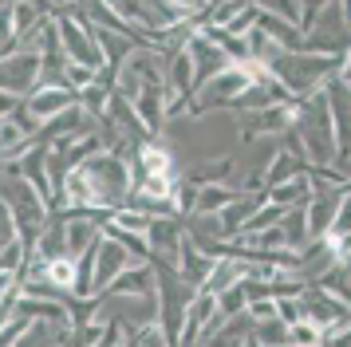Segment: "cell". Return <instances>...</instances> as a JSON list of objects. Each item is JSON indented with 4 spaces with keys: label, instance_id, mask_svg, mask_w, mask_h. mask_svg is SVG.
<instances>
[{
    "label": "cell",
    "instance_id": "1",
    "mask_svg": "<svg viewBox=\"0 0 351 347\" xmlns=\"http://www.w3.org/2000/svg\"><path fill=\"white\" fill-rule=\"evenodd\" d=\"M296 139L304 146V158L316 162V170L332 166L339 146H335V123H332V107H328V91L304 99L296 107Z\"/></svg>",
    "mask_w": 351,
    "mask_h": 347
},
{
    "label": "cell",
    "instance_id": "2",
    "mask_svg": "<svg viewBox=\"0 0 351 347\" xmlns=\"http://www.w3.org/2000/svg\"><path fill=\"white\" fill-rule=\"evenodd\" d=\"M328 107H332V123H335V146H339V166L351 158V91H343L339 83L328 87Z\"/></svg>",
    "mask_w": 351,
    "mask_h": 347
},
{
    "label": "cell",
    "instance_id": "3",
    "mask_svg": "<svg viewBox=\"0 0 351 347\" xmlns=\"http://www.w3.org/2000/svg\"><path fill=\"white\" fill-rule=\"evenodd\" d=\"M36 75H40V56L36 51H16V56L0 60V87H8V91L32 87Z\"/></svg>",
    "mask_w": 351,
    "mask_h": 347
},
{
    "label": "cell",
    "instance_id": "4",
    "mask_svg": "<svg viewBox=\"0 0 351 347\" xmlns=\"http://www.w3.org/2000/svg\"><path fill=\"white\" fill-rule=\"evenodd\" d=\"M32 119L40 123V119H51V115H60V110H67V91L64 87H56V83H48V87H36L32 95Z\"/></svg>",
    "mask_w": 351,
    "mask_h": 347
},
{
    "label": "cell",
    "instance_id": "5",
    "mask_svg": "<svg viewBox=\"0 0 351 347\" xmlns=\"http://www.w3.org/2000/svg\"><path fill=\"white\" fill-rule=\"evenodd\" d=\"M285 347H328V335H324L316 324L296 320V324L288 328V344H285Z\"/></svg>",
    "mask_w": 351,
    "mask_h": 347
},
{
    "label": "cell",
    "instance_id": "6",
    "mask_svg": "<svg viewBox=\"0 0 351 347\" xmlns=\"http://www.w3.org/2000/svg\"><path fill=\"white\" fill-rule=\"evenodd\" d=\"M138 162H143L146 178H166L170 174V150L166 146H143L138 150Z\"/></svg>",
    "mask_w": 351,
    "mask_h": 347
},
{
    "label": "cell",
    "instance_id": "7",
    "mask_svg": "<svg viewBox=\"0 0 351 347\" xmlns=\"http://www.w3.org/2000/svg\"><path fill=\"white\" fill-rule=\"evenodd\" d=\"M48 280L56 288H71V280H75V261L71 256H56L48 265Z\"/></svg>",
    "mask_w": 351,
    "mask_h": 347
},
{
    "label": "cell",
    "instance_id": "8",
    "mask_svg": "<svg viewBox=\"0 0 351 347\" xmlns=\"http://www.w3.org/2000/svg\"><path fill=\"white\" fill-rule=\"evenodd\" d=\"M343 91H351V47H348V56H343V63H339V79H335Z\"/></svg>",
    "mask_w": 351,
    "mask_h": 347
}]
</instances>
